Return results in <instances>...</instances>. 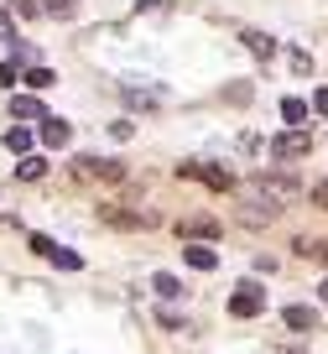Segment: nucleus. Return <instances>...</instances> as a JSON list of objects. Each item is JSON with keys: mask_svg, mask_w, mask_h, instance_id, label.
<instances>
[{"mask_svg": "<svg viewBox=\"0 0 328 354\" xmlns=\"http://www.w3.org/2000/svg\"><path fill=\"white\" fill-rule=\"evenodd\" d=\"M307 151H313V136H307V131H282V136H271V156H276V162H302Z\"/></svg>", "mask_w": 328, "mask_h": 354, "instance_id": "obj_1", "label": "nucleus"}, {"mask_svg": "<svg viewBox=\"0 0 328 354\" xmlns=\"http://www.w3.org/2000/svg\"><path fill=\"white\" fill-rule=\"evenodd\" d=\"M250 193H255V198H266V203H276V209H282V203L286 198H297V193H302V188H297V183H292V177H255V183H250Z\"/></svg>", "mask_w": 328, "mask_h": 354, "instance_id": "obj_2", "label": "nucleus"}, {"mask_svg": "<svg viewBox=\"0 0 328 354\" xmlns=\"http://www.w3.org/2000/svg\"><path fill=\"white\" fill-rule=\"evenodd\" d=\"M177 177H198V183H208V188H235V177L224 172V167H208V162H177Z\"/></svg>", "mask_w": 328, "mask_h": 354, "instance_id": "obj_3", "label": "nucleus"}, {"mask_svg": "<svg viewBox=\"0 0 328 354\" xmlns=\"http://www.w3.org/2000/svg\"><path fill=\"white\" fill-rule=\"evenodd\" d=\"M230 313H235V318H255V313H266V287L245 281V287L230 297Z\"/></svg>", "mask_w": 328, "mask_h": 354, "instance_id": "obj_4", "label": "nucleus"}, {"mask_svg": "<svg viewBox=\"0 0 328 354\" xmlns=\"http://www.w3.org/2000/svg\"><path fill=\"white\" fill-rule=\"evenodd\" d=\"M99 219L115 224V230H146V224H152V214H141V209H120V203H99Z\"/></svg>", "mask_w": 328, "mask_h": 354, "instance_id": "obj_5", "label": "nucleus"}, {"mask_svg": "<svg viewBox=\"0 0 328 354\" xmlns=\"http://www.w3.org/2000/svg\"><path fill=\"white\" fill-rule=\"evenodd\" d=\"M32 250H37V255H47V261H53L57 271H78V266H84L73 250H63V245H57V240H47V234H32Z\"/></svg>", "mask_w": 328, "mask_h": 354, "instance_id": "obj_6", "label": "nucleus"}, {"mask_svg": "<svg viewBox=\"0 0 328 354\" xmlns=\"http://www.w3.org/2000/svg\"><path fill=\"white\" fill-rule=\"evenodd\" d=\"M219 234V219H208V214H188V219H177V240H214Z\"/></svg>", "mask_w": 328, "mask_h": 354, "instance_id": "obj_7", "label": "nucleus"}, {"mask_svg": "<svg viewBox=\"0 0 328 354\" xmlns=\"http://www.w3.org/2000/svg\"><path fill=\"white\" fill-rule=\"evenodd\" d=\"M78 177H104V183H125L120 162H94V156H78Z\"/></svg>", "mask_w": 328, "mask_h": 354, "instance_id": "obj_8", "label": "nucleus"}, {"mask_svg": "<svg viewBox=\"0 0 328 354\" xmlns=\"http://www.w3.org/2000/svg\"><path fill=\"white\" fill-rule=\"evenodd\" d=\"M11 120H47L37 94H11Z\"/></svg>", "mask_w": 328, "mask_h": 354, "instance_id": "obj_9", "label": "nucleus"}, {"mask_svg": "<svg viewBox=\"0 0 328 354\" xmlns=\"http://www.w3.org/2000/svg\"><path fill=\"white\" fill-rule=\"evenodd\" d=\"M37 136H42L47 146H68V141H73V131H68V120H57V115H47V120L37 125Z\"/></svg>", "mask_w": 328, "mask_h": 354, "instance_id": "obj_10", "label": "nucleus"}, {"mask_svg": "<svg viewBox=\"0 0 328 354\" xmlns=\"http://www.w3.org/2000/svg\"><path fill=\"white\" fill-rule=\"evenodd\" d=\"M276 214H282L276 203H261V198H255V203H245V209H240V224H250V230H255V224H271Z\"/></svg>", "mask_w": 328, "mask_h": 354, "instance_id": "obj_11", "label": "nucleus"}, {"mask_svg": "<svg viewBox=\"0 0 328 354\" xmlns=\"http://www.w3.org/2000/svg\"><path fill=\"white\" fill-rule=\"evenodd\" d=\"M183 261L193 266V271H214V266H219V255L208 250V245H183Z\"/></svg>", "mask_w": 328, "mask_h": 354, "instance_id": "obj_12", "label": "nucleus"}, {"mask_svg": "<svg viewBox=\"0 0 328 354\" xmlns=\"http://www.w3.org/2000/svg\"><path fill=\"white\" fill-rule=\"evenodd\" d=\"M286 328H297V333L318 328V313H313V308H302V302H292V308H286Z\"/></svg>", "mask_w": 328, "mask_h": 354, "instance_id": "obj_13", "label": "nucleus"}, {"mask_svg": "<svg viewBox=\"0 0 328 354\" xmlns=\"http://www.w3.org/2000/svg\"><path fill=\"white\" fill-rule=\"evenodd\" d=\"M297 255H302V261H313V266H328V240H297Z\"/></svg>", "mask_w": 328, "mask_h": 354, "instance_id": "obj_14", "label": "nucleus"}, {"mask_svg": "<svg viewBox=\"0 0 328 354\" xmlns=\"http://www.w3.org/2000/svg\"><path fill=\"white\" fill-rule=\"evenodd\" d=\"M282 115L292 120V131H307V100H297V94H292V100H282Z\"/></svg>", "mask_w": 328, "mask_h": 354, "instance_id": "obj_15", "label": "nucleus"}, {"mask_svg": "<svg viewBox=\"0 0 328 354\" xmlns=\"http://www.w3.org/2000/svg\"><path fill=\"white\" fill-rule=\"evenodd\" d=\"M21 84H26V88H53V84H57V73H53V68H26Z\"/></svg>", "mask_w": 328, "mask_h": 354, "instance_id": "obj_16", "label": "nucleus"}, {"mask_svg": "<svg viewBox=\"0 0 328 354\" xmlns=\"http://www.w3.org/2000/svg\"><path fill=\"white\" fill-rule=\"evenodd\" d=\"M245 47H250L255 57H271V53H276V37H266V32H245Z\"/></svg>", "mask_w": 328, "mask_h": 354, "instance_id": "obj_17", "label": "nucleus"}, {"mask_svg": "<svg viewBox=\"0 0 328 354\" xmlns=\"http://www.w3.org/2000/svg\"><path fill=\"white\" fill-rule=\"evenodd\" d=\"M152 287L162 292V297H183V281H177L172 271H156V277H152Z\"/></svg>", "mask_w": 328, "mask_h": 354, "instance_id": "obj_18", "label": "nucleus"}, {"mask_svg": "<svg viewBox=\"0 0 328 354\" xmlns=\"http://www.w3.org/2000/svg\"><path fill=\"white\" fill-rule=\"evenodd\" d=\"M6 146H11V151H32V131H26V125H11V131H6Z\"/></svg>", "mask_w": 328, "mask_h": 354, "instance_id": "obj_19", "label": "nucleus"}, {"mask_svg": "<svg viewBox=\"0 0 328 354\" xmlns=\"http://www.w3.org/2000/svg\"><path fill=\"white\" fill-rule=\"evenodd\" d=\"M42 172H47V162H42V156H26V162L16 167V177H26V183H37Z\"/></svg>", "mask_w": 328, "mask_h": 354, "instance_id": "obj_20", "label": "nucleus"}, {"mask_svg": "<svg viewBox=\"0 0 328 354\" xmlns=\"http://www.w3.org/2000/svg\"><path fill=\"white\" fill-rule=\"evenodd\" d=\"M47 16H73V0H37Z\"/></svg>", "mask_w": 328, "mask_h": 354, "instance_id": "obj_21", "label": "nucleus"}, {"mask_svg": "<svg viewBox=\"0 0 328 354\" xmlns=\"http://www.w3.org/2000/svg\"><path fill=\"white\" fill-rule=\"evenodd\" d=\"M0 84L16 88V84H21V68H16V63H0Z\"/></svg>", "mask_w": 328, "mask_h": 354, "instance_id": "obj_22", "label": "nucleus"}, {"mask_svg": "<svg viewBox=\"0 0 328 354\" xmlns=\"http://www.w3.org/2000/svg\"><path fill=\"white\" fill-rule=\"evenodd\" d=\"M11 32H16V16H11V11H0V42H16Z\"/></svg>", "mask_w": 328, "mask_h": 354, "instance_id": "obj_23", "label": "nucleus"}, {"mask_svg": "<svg viewBox=\"0 0 328 354\" xmlns=\"http://www.w3.org/2000/svg\"><path fill=\"white\" fill-rule=\"evenodd\" d=\"M109 136H115V141H131L136 125H131V120H115V125H109Z\"/></svg>", "mask_w": 328, "mask_h": 354, "instance_id": "obj_24", "label": "nucleus"}, {"mask_svg": "<svg viewBox=\"0 0 328 354\" xmlns=\"http://www.w3.org/2000/svg\"><path fill=\"white\" fill-rule=\"evenodd\" d=\"M250 100V84H230V104H245Z\"/></svg>", "mask_w": 328, "mask_h": 354, "instance_id": "obj_25", "label": "nucleus"}, {"mask_svg": "<svg viewBox=\"0 0 328 354\" xmlns=\"http://www.w3.org/2000/svg\"><path fill=\"white\" fill-rule=\"evenodd\" d=\"M313 203H318V209H328V177H323V183H313Z\"/></svg>", "mask_w": 328, "mask_h": 354, "instance_id": "obj_26", "label": "nucleus"}, {"mask_svg": "<svg viewBox=\"0 0 328 354\" xmlns=\"http://www.w3.org/2000/svg\"><path fill=\"white\" fill-rule=\"evenodd\" d=\"M11 6H16V16H37V11H42L37 0H11Z\"/></svg>", "mask_w": 328, "mask_h": 354, "instance_id": "obj_27", "label": "nucleus"}, {"mask_svg": "<svg viewBox=\"0 0 328 354\" xmlns=\"http://www.w3.org/2000/svg\"><path fill=\"white\" fill-rule=\"evenodd\" d=\"M313 110H318V115H328V88H318V94H313Z\"/></svg>", "mask_w": 328, "mask_h": 354, "instance_id": "obj_28", "label": "nucleus"}, {"mask_svg": "<svg viewBox=\"0 0 328 354\" xmlns=\"http://www.w3.org/2000/svg\"><path fill=\"white\" fill-rule=\"evenodd\" d=\"M318 302H323V308H328V281H323V287H318Z\"/></svg>", "mask_w": 328, "mask_h": 354, "instance_id": "obj_29", "label": "nucleus"}]
</instances>
